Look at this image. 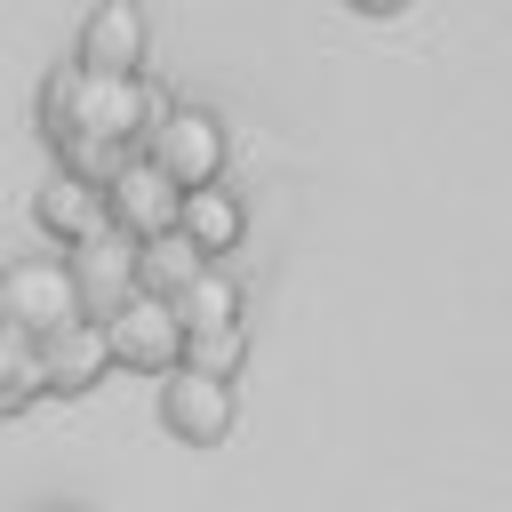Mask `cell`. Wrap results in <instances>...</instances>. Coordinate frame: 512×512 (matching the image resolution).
Instances as JSON below:
<instances>
[{
  "label": "cell",
  "mask_w": 512,
  "mask_h": 512,
  "mask_svg": "<svg viewBox=\"0 0 512 512\" xmlns=\"http://www.w3.org/2000/svg\"><path fill=\"white\" fill-rule=\"evenodd\" d=\"M144 48H152V32H144V0H96L88 24H80L72 64H80V72H144Z\"/></svg>",
  "instance_id": "obj_9"
},
{
  "label": "cell",
  "mask_w": 512,
  "mask_h": 512,
  "mask_svg": "<svg viewBox=\"0 0 512 512\" xmlns=\"http://www.w3.org/2000/svg\"><path fill=\"white\" fill-rule=\"evenodd\" d=\"M168 304H176V320H184V344H192V336L248 328V320H240V312H248V296H240V280H232L224 264H200V272H192V280H184Z\"/></svg>",
  "instance_id": "obj_12"
},
{
  "label": "cell",
  "mask_w": 512,
  "mask_h": 512,
  "mask_svg": "<svg viewBox=\"0 0 512 512\" xmlns=\"http://www.w3.org/2000/svg\"><path fill=\"white\" fill-rule=\"evenodd\" d=\"M232 384L224 376H200V368H168L160 376V424L184 440V448H216L232 432Z\"/></svg>",
  "instance_id": "obj_5"
},
{
  "label": "cell",
  "mask_w": 512,
  "mask_h": 512,
  "mask_svg": "<svg viewBox=\"0 0 512 512\" xmlns=\"http://www.w3.org/2000/svg\"><path fill=\"white\" fill-rule=\"evenodd\" d=\"M40 400V344L0 328V416H24Z\"/></svg>",
  "instance_id": "obj_14"
},
{
  "label": "cell",
  "mask_w": 512,
  "mask_h": 512,
  "mask_svg": "<svg viewBox=\"0 0 512 512\" xmlns=\"http://www.w3.org/2000/svg\"><path fill=\"white\" fill-rule=\"evenodd\" d=\"M32 512H80V504H32Z\"/></svg>",
  "instance_id": "obj_17"
},
{
  "label": "cell",
  "mask_w": 512,
  "mask_h": 512,
  "mask_svg": "<svg viewBox=\"0 0 512 512\" xmlns=\"http://www.w3.org/2000/svg\"><path fill=\"white\" fill-rule=\"evenodd\" d=\"M72 320H88V312H80V288H72V264L64 256H8L0 264V328L48 344Z\"/></svg>",
  "instance_id": "obj_3"
},
{
  "label": "cell",
  "mask_w": 512,
  "mask_h": 512,
  "mask_svg": "<svg viewBox=\"0 0 512 512\" xmlns=\"http://www.w3.org/2000/svg\"><path fill=\"white\" fill-rule=\"evenodd\" d=\"M32 224H40V232L72 256L80 240L112 232V208H104V192H96V184H80V176H64V168H56V176L32 192Z\"/></svg>",
  "instance_id": "obj_10"
},
{
  "label": "cell",
  "mask_w": 512,
  "mask_h": 512,
  "mask_svg": "<svg viewBox=\"0 0 512 512\" xmlns=\"http://www.w3.org/2000/svg\"><path fill=\"white\" fill-rule=\"evenodd\" d=\"M176 232L200 248V264H224V256L248 240V200H240V192H224V184H200V192H184Z\"/></svg>",
  "instance_id": "obj_11"
},
{
  "label": "cell",
  "mask_w": 512,
  "mask_h": 512,
  "mask_svg": "<svg viewBox=\"0 0 512 512\" xmlns=\"http://www.w3.org/2000/svg\"><path fill=\"white\" fill-rule=\"evenodd\" d=\"M152 88H144V72H80V64H56L48 80H40V136H48V152H64L72 136H104V144H144V128H152Z\"/></svg>",
  "instance_id": "obj_1"
},
{
  "label": "cell",
  "mask_w": 512,
  "mask_h": 512,
  "mask_svg": "<svg viewBox=\"0 0 512 512\" xmlns=\"http://www.w3.org/2000/svg\"><path fill=\"white\" fill-rule=\"evenodd\" d=\"M104 376H112V344H104L96 320H72V328H56L40 344V400H80Z\"/></svg>",
  "instance_id": "obj_8"
},
{
  "label": "cell",
  "mask_w": 512,
  "mask_h": 512,
  "mask_svg": "<svg viewBox=\"0 0 512 512\" xmlns=\"http://www.w3.org/2000/svg\"><path fill=\"white\" fill-rule=\"evenodd\" d=\"M192 272H200V248H192L184 232L136 240V288H152V296H176V288H184Z\"/></svg>",
  "instance_id": "obj_13"
},
{
  "label": "cell",
  "mask_w": 512,
  "mask_h": 512,
  "mask_svg": "<svg viewBox=\"0 0 512 512\" xmlns=\"http://www.w3.org/2000/svg\"><path fill=\"white\" fill-rule=\"evenodd\" d=\"M136 152H144L176 192H200V184H224V152H232V136H224V120H216L208 104H160Z\"/></svg>",
  "instance_id": "obj_2"
},
{
  "label": "cell",
  "mask_w": 512,
  "mask_h": 512,
  "mask_svg": "<svg viewBox=\"0 0 512 512\" xmlns=\"http://www.w3.org/2000/svg\"><path fill=\"white\" fill-rule=\"evenodd\" d=\"M104 328V344H112V368H128V376H168V368H184V320H176V304L168 296H152V288H136L112 320H96Z\"/></svg>",
  "instance_id": "obj_4"
},
{
  "label": "cell",
  "mask_w": 512,
  "mask_h": 512,
  "mask_svg": "<svg viewBox=\"0 0 512 512\" xmlns=\"http://www.w3.org/2000/svg\"><path fill=\"white\" fill-rule=\"evenodd\" d=\"M104 208H112V232L120 240H160V232H176V208H184V192L136 152L112 184H104Z\"/></svg>",
  "instance_id": "obj_6"
},
{
  "label": "cell",
  "mask_w": 512,
  "mask_h": 512,
  "mask_svg": "<svg viewBox=\"0 0 512 512\" xmlns=\"http://www.w3.org/2000/svg\"><path fill=\"white\" fill-rule=\"evenodd\" d=\"M240 360H248V328H224V336H192L184 344V368L224 376V384H240Z\"/></svg>",
  "instance_id": "obj_15"
},
{
  "label": "cell",
  "mask_w": 512,
  "mask_h": 512,
  "mask_svg": "<svg viewBox=\"0 0 512 512\" xmlns=\"http://www.w3.org/2000/svg\"><path fill=\"white\" fill-rule=\"evenodd\" d=\"M64 264H72V288H80V312H88V320H112V312L136 296V240H120V232L80 240Z\"/></svg>",
  "instance_id": "obj_7"
},
{
  "label": "cell",
  "mask_w": 512,
  "mask_h": 512,
  "mask_svg": "<svg viewBox=\"0 0 512 512\" xmlns=\"http://www.w3.org/2000/svg\"><path fill=\"white\" fill-rule=\"evenodd\" d=\"M344 8H352V16H400L408 0H344Z\"/></svg>",
  "instance_id": "obj_16"
}]
</instances>
